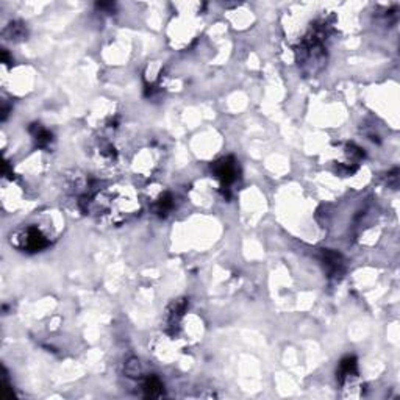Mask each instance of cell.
<instances>
[{"label":"cell","mask_w":400,"mask_h":400,"mask_svg":"<svg viewBox=\"0 0 400 400\" xmlns=\"http://www.w3.org/2000/svg\"><path fill=\"white\" fill-rule=\"evenodd\" d=\"M20 242H22V247L27 250H31V252H36V250H41L47 245V239L44 238V234L34 227H28L23 234L20 236Z\"/></svg>","instance_id":"6da1fadb"},{"label":"cell","mask_w":400,"mask_h":400,"mask_svg":"<svg viewBox=\"0 0 400 400\" xmlns=\"http://www.w3.org/2000/svg\"><path fill=\"white\" fill-rule=\"evenodd\" d=\"M213 169L216 177L220 179L225 185L231 183L236 179V164H234L233 158H222L220 161L213 164Z\"/></svg>","instance_id":"7a4b0ae2"},{"label":"cell","mask_w":400,"mask_h":400,"mask_svg":"<svg viewBox=\"0 0 400 400\" xmlns=\"http://www.w3.org/2000/svg\"><path fill=\"white\" fill-rule=\"evenodd\" d=\"M357 374V360L354 357H347L341 361L339 366V380L343 382L344 379L350 377V375Z\"/></svg>","instance_id":"3957f363"},{"label":"cell","mask_w":400,"mask_h":400,"mask_svg":"<svg viewBox=\"0 0 400 400\" xmlns=\"http://www.w3.org/2000/svg\"><path fill=\"white\" fill-rule=\"evenodd\" d=\"M144 391H146V396H149V397H158L163 393V383L160 382V379L155 377V375H152V377H149L144 383Z\"/></svg>","instance_id":"277c9868"},{"label":"cell","mask_w":400,"mask_h":400,"mask_svg":"<svg viewBox=\"0 0 400 400\" xmlns=\"http://www.w3.org/2000/svg\"><path fill=\"white\" fill-rule=\"evenodd\" d=\"M324 263L327 264V267L332 270V272H338V270L341 269V266H343V260H341V255L336 253V252H330V250H327L324 252Z\"/></svg>","instance_id":"5b68a950"},{"label":"cell","mask_w":400,"mask_h":400,"mask_svg":"<svg viewBox=\"0 0 400 400\" xmlns=\"http://www.w3.org/2000/svg\"><path fill=\"white\" fill-rule=\"evenodd\" d=\"M125 374L128 375V377H139V374H141V366H139V361L136 358H130L127 363H125Z\"/></svg>","instance_id":"8992f818"},{"label":"cell","mask_w":400,"mask_h":400,"mask_svg":"<svg viewBox=\"0 0 400 400\" xmlns=\"http://www.w3.org/2000/svg\"><path fill=\"white\" fill-rule=\"evenodd\" d=\"M34 139H36V143H38L39 147H44V146H47V144H50L52 135H50L49 132H47V130H44V128L38 127L36 133H34Z\"/></svg>","instance_id":"52a82bcc"},{"label":"cell","mask_w":400,"mask_h":400,"mask_svg":"<svg viewBox=\"0 0 400 400\" xmlns=\"http://www.w3.org/2000/svg\"><path fill=\"white\" fill-rule=\"evenodd\" d=\"M174 206V199L171 194H166V196H163L160 200H158V205H157V209H158V213H168V211Z\"/></svg>","instance_id":"ba28073f"}]
</instances>
